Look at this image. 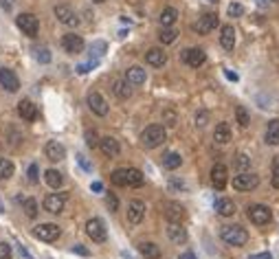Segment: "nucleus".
<instances>
[{
  "instance_id": "f257e3e1",
  "label": "nucleus",
  "mask_w": 279,
  "mask_h": 259,
  "mask_svg": "<svg viewBox=\"0 0 279 259\" xmlns=\"http://www.w3.org/2000/svg\"><path fill=\"white\" fill-rule=\"evenodd\" d=\"M110 180H112L116 187H143L145 176H143V171L136 169V167H128V169H114Z\"/></svg>"
},
{
  "instance_id": "f03ea898",
  "label": "nucleus",
  "mask_w": 279,
  "mask_h": 259,
  "mask_svg": "<svg viewBox=\"0 0 279 259\" xmlns=\"http://www.w3.org/2000/svg\"><path fill=\"white\" fill-rule=\"evenodd\" d=\"M167 141V132H165V125H148L143 132H141V143L148 150H154V147H161Z\"/></svg>"
},
{
  "instance_id": "7ed1b4c3",
  "label": "nucleus",
  "mask_w": 279,
  "mask_h": 259,
  "mask_svg": "<svg viewBox=\"0 0 279 259\" xmlns=\"http://www.w3.org/2000/svg\"><path fill=\"white\" fill-rule=\"evenodd\" d=\"M220 237L224 244H229V246H244V244L248 242V233L244 226L240 224H229L224 226L220 231Z\"/></svg>"
},
{
  "instance_id": "20e7f679",
  "label": "nucleus",
  "mask_w": 279,
  "mask_h": 259,
  "mask_svg": "<svg viewBox=\"0 0 279 259\" xmlns=\"http://www.w3.org/2000/svg\"><path fill=\"white\" fill-rule=\"evenodd\" d=\"M246 215L255 226H266L273 222V211L266 205H251L246 209Z\"/></svg>"
},
{
  "instance_id": "39448f33",
  "label": "nucleus",
  "mask_w": 279,
  "mask_h": 259,
  "mask_svg": "<svg viewBox=\"0 0 279 259\" xmlns=\"http://www.w3.org/2000/svg\"><path fill=\"white\" fill-rule=\"evenodd\" d=\"M33 235L38 237L40 242H55L59 235H62V228L53 222H44V224H38L33 228Z\"/></svg>"
},
{
  "instance_id": "423d86ee",
  "label": "nucleus",
  "mask_w": 279,
  "mask_h": 259,
  "mask_svg": "<svg viewBox=\"0 0 279 259\" xmlns=\"http://www.w3.org/2000/svg\"><path fill=\"white\" fill-rule=\"evenodd\" d=\"M86 233H88V237L93 242L97 244H104L108 240V231H106V224L99 220V217H90L88 222H86Z\"/></svg>"
},
{
  "instance_id": "0eeeda50",
  "label": "nucleus",
  "mask_w": 279,
  "mask_h": 259,
  "mask_svg": "<svg viewBox=\"0 0 279 259\" xmlns=\"http://www.w3.org/2000/svg\"><path fill=\"white\" fill-rule=\"evenodd\" d=\"M16 24H18L20 31H22L24 35H29V38H35L40 31V22L33 13H20V16L16 18Z\"/></svg>"
},
{
  "instance_id": "6e6552de",
  "label": "nucleus",
  "mask_w": 279,
  "mask_h": 259,
  "mask_svg": "<svg viewBox=\"0 0 279 259\" xmlns=\"http://www.w3.org/2000/svg\"><path fill=\"white\" fill-rule=\"evenodd\" d=\"M257 185H260V176L251 174V171H242L233 178V189L237 191H253Z\"/></svg>"
},
{
  "instance_id": "1a4fd4ad",
  "label": "nucleus",
  "mask_w": 279,
  "mask_h": 259,
  "mask_svg": "<svg viewBox=\"0 0 279 259\" xmlns=\"http://www.w3.org/2000/svg\"><path fill=\"white\" fill-rule=\"evenodd\" d=\"M53 13H55V18L64 24V27H77V24H79L77 13H75L68 4H57V7L53 9Z\"/></svg>"
},
{
  "instance_id": "9d476101",
  "label": "nucleus",
  "mask_w": 279,
  "mask_h": 259,
  "mask_svg": "<svg viewBox=\"0 0 279 259\" xmlns=\"http://www.w3.org/2000/svg\"><path fill=\"white\" fill-rule=\"evenodd\" d=\"M66 207V194H49L44 198V211L47 213H53V215H57V213H62Z\"/></svg>"
},
{
  "instance_id": "9b49d317",
  "label": "nucleus",
  "mask_w": 279,
  "mask_h": 259,
  "mask_svg": "<svg viewBox=\"0 0 279 259\" xmlns=\"http://www.w3.org/2000/svg\"><path fill=\"white\" fill-rule=\"evenodd\" d=\"M62 47L68 55H77L84 51V38L77 33H66L62 38Z\"/></svg>"
},
{
  "instance_id": "f8f14e48",
  "label": "nucleus",
  "mask_w": 279,
  "mask_h": 259,
  "mask_svg": "<svg viewBox=\"0 0 279 259\" xmlns=\"http://www.w3.org/2000/svg\"><path fill=\"white\" fill-rule=\"evenodd\" d=\"M180 57H182V62L187 66H191V68H198V66H202L207 62V53L202 49H185Z\"/></svg>"
},
{
  "instance_id": "ddd939ff",
  "label": "nucleus",
  "mask_w": 279,
  "mask_h": 259,
  "mask_svg": "<svg viewBox=\"0 0 279 259\" xmlns=\"http://www.w3.org/2000/svg\"><path fill=\"white\" fill-rule=\"evenodd\" d=\"M0 86H2L7 93H18V88H20L18 75L9 68H0Z\"/></svg>"
},
{
  "instance_id": "4468645a",
  "label": "nucleus",
  "mask_w": 279,
  "mask_h": 259,
  "mask_svg": "<svg viewBox=\"0 0 279 259\" xmlns=\"http://www.w3.org/2000/svg\"><path fill=\"white\" fill-rule=\"evenodd\" d=\"M145 217V202L130 200L128 202V222L130 224H141Z\"/></svg>"
},
{
  "instance_id": "2eb2a0df",
  "label": "nucleus",
  "mask_w": 279,
  "mask_h": 259,
  "mask_svg": "<svg viewBox=\"0 0 279 259\" xmlns=\"http://www.w3.org/2000/svg\"><path fill=\"white\" fill-rule=\"evenodd\" d=\"M226 182H229V178H226V167L222 165V162H216V165L211 167V185H214L218 191H222L226 187Z\"/></svg>"
},
{
  "instance_id": "dca6fc26",
  "label": "nucleus",
  "mask_w": 279,
  "mask_h": 259,
  "mask_svg": "<svg viewBox=\"0 0 279 259\" xmlns=\"http://www.w3.org/2000/svg\"><path fill=\"white\" fill-rule=\"evenodd\" d=\"M99 150H101V154L108 156V158H116L119 152H121V145L116 139H112V136H104V139L99 141Z\"/></svg>"
},
{
  "instance_id": "f3484780",
  "label": "nucleus",
  "mask_w": 279,
  "mask_h": 259,
  "mask_svg": "<svg viewBox=\"0 0 279 259\" xmlns=\"http://www.w3.org/2000/svg\"><path fill=\"white\" fill-rule=\"evenodd\" d=\"M88 108L93 110L97 116H106V114H108V104H106V99L101 97L99 93H95V90H93V93H88Z\"/></svg>"
},
{
  "instance_id": "a211bd4d",
  "label": "nucleus",
  "mask_w": 279,
  "mask_h": 259,
  "mask_svg": "<svg viewBox=\"0 0 279 259\" xmlns=\"http://www.w3.org/2000/svg\"><path fill=\"white\" fill-rule=\"evenodd\" d=\"M216 27H218V16L216 13H205V16L198 18V22L194 24V29L200 35H207L209 31H214Z\"/></svg>"
},
{
  "instance_id": "6ab92c4d",
  "label": "nucleus",
  "mask_w": 279,
  "mask_h": 259,
  "mask_svg": "<svg viewBox=\"0 0 279 259\" xmlns=\"http://www.w3.org/2000/svg\"><path fill=\"white\" fill-rule=\"evenodd\" d=\"M44 154H47L49 160L59 162V160L66 158V147L62 143H57V141H49L47 147H44Z\"/></svg>"
},
{
  "instance_id": "aec40b11",
  "label": "nucleus",
  "mask_w": 279,
  "mask_h": 259,
  "mask_svg": "<svg viewBox=\"0 0 279 259\" xmlns=\"http://www.w3.org/2000/svg\"><path fill=\"white\" fill-rule=\"evenodd\" d=\"M167 237H169L174 244H185L187 242V231L182 228L180 222H169V226H167Z\"/></svg>"
},
{
  "instance_id": "412c9836",
  "label": "nucleus",
  "mask_w": 279,
  "mask_h": 259,
  "mask_svg": "<svg viewBox=\"0 0 279 259\" xmlns=\"http://www.w3.org/2000/svg\"><path fill=\"white\" fill-rule=\"evenodd\" d=\"M165 217L169 222H182L185 220V207L178 202H167L165 205Z\"/></svg>"
},
{
  "instance_id": "4be33fe9",
  "label": "nucleus",
  "mask_w": 279,
  "mask_h": 259,
  "mask_svg": "<svg viewBox=\"0 0 279 259\" xmlns=\"http://www.w3.org/2000/svg\"><path fill=\"white\" fill-rule=\"evenodd\" d=\"M18 114L22 116L24 121H35V119H38V108L33 105L31 99H22L18 104Z\"/></svg>"
},
{
  "instance_id": "5701e85b",
  "label": "nucleus",
  "mask_w": 279,
  "mask_h": 259,
  "mask_svg": "<svg viewBox=\"0 0 279 259\" xmlns=\"http://www.w3.org/2000/svg\"><path fill=\"white\" fill-rule=\"evenodd\" d=\"M220 44L224 51H233V47H235V29L231 24H224L220 29Z\"/></svg>"
},
{
  "instance_id": "b1692460",
  "label": "nucleus",
  "mask_w": 279,
  "mask_h": 259,
  "mask_svg": "<svg viewBox=\"0 0 279 259\" xmlns=\"http://www.w3.org/2000/svg\"><path fill=\"white\" fill-rule=\"evenodd\" d=\"M145 62L150 66H154V68H161V66H165V62H167V55L163 49H150L148 53H145Z\"/></svg>"
},
{
  "instance_id": "393cba45",
  "label": "nucleus",
  "mask_w": 279,
  "mask_h": 259,
  "mask_svg": "<svg viewBox=\"0 0 279 259\" xmlns=\"http://www.w3.org/2000/svg\"><path fill=\"white\" fill-rule=\"evenodd\" d=\"M125 79H128L130 86H143L145 79H148V75H145V70L141 68V66H132V68H128Z\"/></svg>"
},
{
  "instance_id": "a878e982",
  "label": "nucleus",
  "mask_w": 279,
  "mask_h": 259,
  "mask_svg": "<svg viewBox=\"0 0 279 259\" xmlns=\"http://www.w3.org/2000/svg\"><path fill=\"white\" fill-rule=\"evenodd\" d=\"M216 211H218V215H222V217L235 215V202H233L231 198H220V200L216 202Z\"/></svg>"
},
{
  "instance_id": "bb28decb",
  "label": "nucleus",
  "mask_w": 279,
  "mask_h": 259,
  "mask_svg": "<svg viewBox=\"0 0 279 259\" xmlns=\"http://www.w3.org/2000/svg\"><path fill=\"white\" fill-rule=\"evenodd\" d=\"M231 128H229V123H218L216 125V132H214V141L218 145H226L231 141Z\"/></svg>"
},
{
  "instance_id": "cd10ccee",
  "label": "nucleus",
  "mask_w": 279,
  "mask_h": 259,
  "mask_svg": "<svg viewBox=\"0 0 279 259\" xmlns=\"http://www.w3.org/2000/svg\"><path fill=\"white\" fill-rule=\"evenodd\" d=\"M264 139H266L268 145H279V119L268 121V128H266Z\"/></svg>"
},
{
  "instance_id": "c85d7f7f",
  "label": "nucleus",
  "mask_w": 279,
  "mask_h": 259,
  "mask_svg": "<svg viewBox=\"0 0 279 259\" xmlns=\"http://www.w3.org/2000/svg\"><path fill=\"white\" fill-rule=\"evenodd\" d=\"M139 253L143 255L145 259H161V248L156 246L154 242H143L139 244Z\"/></svg>"
},
{
  "instance_id": "c756f323",
  "label": "nucleus",
  "mask_w": 279,
  "mask_h": 259,
  "mask_svg": "<svg viewBox=\"0 0 279 259\" xmlns=\"http://www.w3.org/2000/svg\"><path fill=\"white\" fill-rule=\"evenodd\" d=\"M112 93H114L119 99H130L132 90H130L128 79H114V81H112Z\"/></svg>"
},
{
  "instance_id": "7c9ffc66",
  "label": "nucleus",
  "mask_w": 279,
  "mask_h": 259,
  "mask_svg": "<svg viewBox=\"0 0 279 259\" xmlns=\"http://www.w3.org/2000/svg\"><path fill=\"white\" fill-rule=\"evenodd\" d=\"M182 165V156L178 154V152H167V154L163 156V167L169 171L178 169V167Z\"/></svg>"
},
{
  "instance_id": "2f4dec72",
  "label": "nucleus",
  "mask_w": 279,
  "mask_h": 259,
  "mask_svg": "<svg viewBox=\"0 0 279 259\" xmlns=\"http://www.w3.org/2000/svg\"><path fill=\"white\" fill-rule=\"evenodd\" d=\"M44 180H47V185L53 187V189H59V187L64 185V176L59 174L57 169H47L44 171Z\"/></svg>"
},
{
  "instance_id": "473e14b6",
  "label": "nucleus",
  "mask_w": 279,
  "mask_h": 259,
  "mask_svg": "<svg viewBox=\"0 0 279 259\" xmlns=\"http://www.w3.org/2000/svg\"><path fill=\"white\" fill-rule=\"evenodd\" d=\"M161 27H171V24L178 20V11H176L174 7H165L163 11H161Z\"/></svg>"
},
{
  "instance_id": "72a5a7b5",
  "label": "nucleus",
  "mask_w": 279,
  "mask_h": 259,
  "mask_svg": "<svg viewBox=\"0 0 279 259\" xmlns=\"http://www.w3.org/2000/svg\"><path fill=\"white\" fill-rule=\"evenodd\" d=\"M235 119H237V125H240V128H248V125H251V114H248V110L244 105H237L235 108Z\"/></svg>"
},
{
  "instance_id": "f704fd0d",
  "label": "nucleus",
  "mask_w": 279,
  "mask_h": 259,
  "mask_svg": "<svg viewBox=\"0 0 279 259\" xmlns=\"http://www.w3.org/2000/svg\"><path fill=\"white\" fill-rule=\"evenodd\" d=\"M13 176V162L0 156V180H9Z\"/></svg>"
},
{
  "instance_id": "c9c22d12",
  "label": "nucleus",
  "mask_w": 279,
  "mask_h": 259,
  "mask_svg": "<svg viewBox=\"0 0 279 259\" xmlns=\"http://www.w3.org/2000/svg\"><path fill=\"white\" fill-rule=\"evenodd\" d=\"M22 211L27 213V217H35L38 215V200L35 198H27V200H22Z\"/></svg>"
},
{
  "instance_id": "e433bc0d",
  "label": "nucleus",
  "mask_w": 279,
  "mask_h": 259,
  "mask_svg": "<svg viewBox=\"0 0 279 259\" xmlns=\"http://www.w3.org/2000/svg\"><path fill=\"white\" fill-rule=\"evenodd\" d=\"M176 38H178V33H176L171 27H163V29H161V33H159V40H161L163 44L176 42Z\"/></svg>"
},
{
  "instance_id": "4c0bfd02",
  "label": "nucleus",
  "mask_w": 279,
  "mask_h": 259,
  "mask_svg": "<svg viewBox=\"0 0 279 259\" xmlns=\"http://www.w3.org/2000/svg\"><path fill=\"white\" fill-rule=\"evenodd\" d=\"M235 169L240 171V174L242 171H248L251 169V158H248L246 154H237L235 156Z\"/></svg>"
},
{
  "instance_id": "58836bf2",
  "label": "nucleus",
  "mask_w": 279,
  "mask_h": 259,
  "mask_svg": "<svg viewBox=\"0 0 279 259\" xmlns=\"http://www.w3.org/2000/svg\"><path fill=\"white\" fill-rule=\"evenodd\" d=\"M163 123L167 125V128H174V125L178 123V114H176L174 110H169V108H167L165 112H163Z\"/></svg>"
},
{
  "instance_id": "ea45409f",
  "label": "nucleus",
  "mask_w": 279,
  "mask_h": 259,
  "mask_svg": "<svg viewBox=\"0 0 279 259\" xmlns=\"http://www.w3.org/2000/svg\"><path fill=\"white\" fill-rule=\"evenodd\" d=\"M226 13H229V18H242L244 16V7H242L240 2H231L229 9H226Z\"/></svg>"
},
{
  "instance_id": "a19ab883",
  "label": "nucleus",
  "mask_w": 279,
  "mask_h": 259,
  "mask_svg": "<svg viewBox=\"0 0 279 259\" xmlns=\"http://www.w3.org/2000/svg\"><path fill=\"white\" fill-rule=\"evenodd\" d=\"M99 141L101 139L97 136V132H95V130H86V145L95 150V147H99Z\"/></svg>"
},
{
  "instance_id": "79ce46f5",
  "label": "nucleus",
  "mask_w": 279,
  "mask_h": 259,
  "mask_svg": "<svg viewBox=\"0 0 279 259\" xmlns=\"http://www.w3.org/2000/svg\"><path fill=\"white\" fill-rule=\"evenodd\" d=\"M35 57H38V62L40 64H49L51 62V59H53V57H51V51L49 49H35Z\"/></svg>"
},
{
  "instance_id": "37998d69",
  "label": "nucleus",
  "mask_w": 279,
  "mask_h": 259,
  "mask_svg": "<svg viewBox=\"0 0 279 259\" xmlns=\"http://www.w3.org/2000/svg\"><path fill=\"white\" fill-rule=\"evenodd\" d=\"M271 185L279 189V156L273 158V178H271Z\"/></svg>"
},
{
  "instance_id": "c03bdc74",
  "label": "nucleus",
  "mask_w": 279,
  "mask_h": 259,
  "mask_svg": "<svg viewBox=\"0 0 279 259\" xmlns=\"http://www.w3.org/2000/svg\"><path fill=\"white\" fill-rule=\"evenodd\" d=\"M207 123H209V112H207V110H198L196 112V125L198 128H205Z\"/></svg>"
},
{
  "instance_id": "a18cd8bd",
  "label": "nucleus",
  "mask_w": 279,
  "mask_h": 259,
  "mask_svg": "<svg viewBox=\"0 0 279 259\" xmlns=\"http://www.w3.org/2000/svg\"><path fill=\"white\" fill-rule=\"evenodd\" d=\"M106 49H108V44L106 42H93L90 44V53H95L97 57H101V55L106 53Z\"/></svg>"
},
{
  "instance_id": "49530a36",
  "label": "nucleus",
  "mask_w": 279,
  "mask_h": 259,
  "mask_svg": "<svg viewBox=\"0 0 279 259\" xmlns=\"http://www.w3.org/2000/svg\"><path fill=\"white\" fill-rule=\"evenodd\" d=\"M27 174H29V182H33V185H35V182L40 180V167L35 165V162H31V165H29V171H27Z\"/></svg>"
},
{
  "instance_id": "de8ad7c7",
  "label": "nucleus",
  "mask_w": 279,
  "mask_h": 259,
  "mask_svg": "<svg viewBox=\"0 0 279 259\" xmlns=\"http://www.w3.org/2000/svg\"><path fill=\"white\" fill-rule=\"evenodd\" d=\"M11 246L7 242H0V259H11Z\"/></svg>"
},
{
  "instance_id": "09e8293b",
  "label": "nucleus",
  "mask_w": 279,
  "mask_h": 259,
  "mask_svg": "<svg viewBox=\"0 0 279 259\" xmlns=\"http://www.w3.org/2000/svg\"><path fill=\"white\" fill-rule=\"evenodd\" d=\"M106 205H108L110 211H116V207H119V200H116L114 194H108V196H106Z\"/></svg>"
},
{
  "instance_id": "8fccbe9b",
  "label": "nucleus",
  "mask_w": 279,
  "mask_h": 259,
  "mask_svg": "<svg viewBox=\"0 0 279 259\" xmlns=\"http://www.w3.org/2000/svg\"><path fill=\"white\" fill-rule=\"evenodd\" d=\"M95 66H97V62H90V64H82V66H77V73H79V75H86V73H88L90 68H95Z\"/></svg>"
},
{
  "instance_id": "3c124183",
  "label": "nucleus",
  "mask_w": 279,
  "mask_h": 259,
  "mask_svg": "<svg viewBox=\"0 0 279 259\" xmlns=\"http://www.w3.org/2000/svg\"><path fill=\"white\" fill-rule=\"evenodd\" d=\"M73 253H77V255H82V257H88V255H90V251H88V248H84L82 244H77V246H73Z\"/></svg>"
},
{
  "instance_id": "603ef678",
  "label": "nucleus",
  "mask_w": 279,
  "mask_h": 259,
  "mask_svg": "<svg viewBox=\"0 0 279 259\" xmlns=\"http://www.w3.org/2000/svg\"><path fill=\"white\" fill-rule=\"evenodd\" d=\"M169 189H185V182L178 180V178H171L169 180Z\"/></svg>"
},
{
  "instance_id": "864d4df0",
  "label": "nucleus",
  "mask_w": 279,
  "mask_h": 259,
  "mask_svg": "<svg viewBox=\"0 0 279 259\" xmlns=\"http://www.w3.org/2000/svg\"><path fill=\"white\" fill-rule=\"evenodd\" d=\"M13 4H16V0H0V7H2L4 11H11Z\"/></svg>"
},
{
  "instance_id": "5fc2aeb1",
  "label": "nucleus",
  "mask_w": 279,
  "mask_h": 259,
  "mask_svg": "<svg viewBox=\"0 0 279 259\" xmlns=\"http://www.w3.org/2000/svg\"><path fill=\"white\" fill-rule=\"evenodd\" d=\"M77 162H79V165H82V167H84V169H86V171H90V162H88V160H86V156H82V154H79V156H77Z\"/></svg>"
},
{
  "instance_id": "6e6d98bb",
  "label": "nucleus",
  "mask_w": 279,
  "mask_h": 259,
  "mask_svg": "<svg viewBox=\"0 0 279 259\" xmlns=\"http://www.w3.org/2000/svg\"><path fill=\"white\" fill-rule=\"evenodd\" d=\"M248 259H273L271 253H255V255H251Z\"/></svg>"
},
{
  "instance_id": "4d7b16f0",
  "label": "nucleus",
  "mask_w": 279,
  "mask_h": 259,
  "mask_svg": "<svg viewBox=\"0 0 279 259\" xmlns=\"http://www.w3.org/2000/svg\"><path fill=\"white\" fill-rule=\"evenodd\" d=\"M180 259H196V255H194L191 251H185V253L180 255Z\"/></svg>"
},
{
  "instance_id": "13d9d810",
  "label": "nucleus",
  "mask_w": 279,
  "mask_h": 259,
  "mask_svg": "<svg viewBox=\"0 0 279 259\" xmlns=\"http://www.w3.org/2000/svg\"><path fill=\"white\" fill-rule=\"evenodd\" d=\"M104 189V185H101V182H93V191H101Z\"/></svg>"
},
{
  "instance_id": "bf43d9fd",
  "label": "nucleus",
  "mask_w": 279,
  "mask_h": 259,
  "mask_svg": "<svg viewBox=\"0 0 279 259\" xmlns=\"http://www.w3.org/2000/svg\"><path fill=\"white\" fill-rule=\"evenodd\" d=\"M226 77H229L231 81H237V75H235V73H231V70H226Z\"/></svg>"
},
{
  "instance_id": "052dcab7",
  "label": "nucleus",
  "mask_w": 279,
  "mask_h": 259,
  "mask_svg": "<svg viewBox=\"0 0 279 259\" xmlns=\"http://www.w3.org/2000/svg\"><path fill=\"white\" fill-rule=\"evenodd\" d=\"M257 4H260V7H266V4H268V0H257Z\"/></svg>"
},
{
  "instance_id": "680f3d73",
  "label": "nucleus",
  "mask_w": 279,
  "mask_h": 259,
  "mask_svg": "<svg viewBox=\"0 0 279 259\" xmlns=\"http://www.w3.org/2000/svg\"><path fill=\"white\" fill-rule=\"evenodd\" d=\"M93 2H104V0H93Z\"/></svg>"
},
{
  "instance_id": "e2e57ef3",
  "label": "nucleus",
  "mask_w": 279,
  "mask_h": 259,
  "mask_svg": "<svg viewBox=\"0 0 279 259\" xmlns=\"http://www.w3.org/2000/svg\"><path fill=\"white\" fill-rule=\"evenodd\" d=\"M209 2H218V0H209Z\"/></svg>"
},
{
  "instance_id": "0e129e2a",
  "label": "nucleus",
  "mask_w": 279,
  "mask_h": 259,
  "mask_svg": "<svg viewBox=\"0 0 279 259\" xmlns=\"http://www.w3.org/2000/svg\"><path fill=\"white\" fill-rule=\"evenodd\" d=\"M273 2H279V0H273Z\"/></svg>"
}]
</instances>
